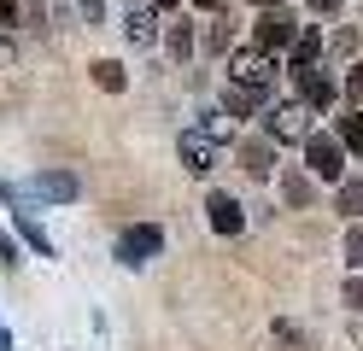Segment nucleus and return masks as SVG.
<instances>
[{"instance_id":"nucleus-1","label":"nucleus","mask_w":363,"mask_h":351,"mask_svg":"<svg viewBox=\"0 0 363 351\" xmlns=\"http://www.w3.org/2000/svg\"><path fill=\"white\" fill-rule=\"evenodd\" d=\"M299 158H305V176L311 182H328V187L346 182V164H352V152L334 140V129H311L299 140Z\"/></svg>"},{"instance_id":"nucleus-2","label":"nucleus","mask_w":363,"mask_h":351,"mask_svg":"<svg viewBox=\"0 0 363 351\" xmlns=\"http://www.w3.org/2000/svg\"><path fill=\"white\" fill-rule=\"evenodd\" d=\"M316 129V111L299 100V94H293V100H276L264 111V135L276 140V147H299V140Z\"/></svg>"},{"instance_id":"nucleus-3","label":"nucleus","mask_w":363,"mask_h":351,"mask_svg":"<svg viewBox=\"0 0 363 351\" xmlns=\"http://www.w3.org/2000/svg\"><path fill=\"white\" fill-rule=\"evenodd\" d=\"M299 30H305V23H299V12H293V6L258 12V18H252V47H258V53H269V59H287V47L299 41Z\"/></svg>"},{"instance_id":"nucleus-4","label":"nucleus","mask_w":363,"mask_h":351,"mask_svg":"<svg viewBox=\"0 0 363 351\" xmlns=\"http://www.w3.org/2000/svg\"><path fill=\"white\" fill-rule=\"evenodd\" d=\"M111 257H118L123 269H147L152 257H164V228L158 223H129L118 234V246H111Z\"/></svg>"},{"instance_id":"nucleus-5","label":"nucleus","mask_w":363,"mask_h":351,"mask_svg":"<svg viewBox=\"0 0 363 351\" xmlns=\"http://www.w3.org/2000/svg\"><path fill=\"white\" fill-rule=\"evenodd\" d=\"M328 59V30L323 23H305L299 30V41L287 47V59H281V70H287V82H299V77H311L316 65Z\"/></svg>"},{"instance_id":"nucleus-6","label":"nucleus","mask_w":363,"mask_h":351,"mask_svg":"<svg viewBox=\"0 0 363 351\" xmlns=\"http://www.w3.org/2000/svg\"><path fill=\"white\" fill-rule=\"evenodd\" d=\"M276 77H281V59L258 53L252 41L229 53V82H246V88H276Z\"/></svg>"},{"instance_id":"nucleus-7","label":"nucleus","mask_w":363,"mask_h":351,"mask_svg":"<svg viewBox=\"0 0 363 351\" xmlns=\"http://www.w3.org/2000/svg\"><path fill=\"white\" fill-rule=\"evenodd\" d=\"M235 158H240V170L252 182H276L281 176V158H276V140H269V135H246L235 147Z\"/></svg>"},{"instance_id":"nucleus-8","label":"nucleus","mask_w":363,"mask_h":351,"mask_svg":"<svg viewBox=\"0 0 363 351\" xmlns=\"http://www.w3.org/2000/svg\"><path fill=\"white\" fill-rule=\"evenodd\" d=\"M217 106H223V117H235V123H246V117H264L269 106H276V88H246V82H229Z\"/></svg>"},{"instance_id":"nucleus-9","label":"nucleus","mask_w":363,"mask_h":351,"mask_svg":"<svg viewBox=\"0 0 363 351\" xmlns=\"http://www.w3.org/2000/svg\"><path fill=\"white\" fill-rule=\"evenodd\" d=\"M206 223H211V234L235 240V234H246V205L235 194H223V187H211L206 194Z\"/></svg>"},{"instance_id":"nucleus-10","label":"nucleus","mask_w":363,"mask_h":351,"mask_svg":"<svg viewBox=\"0 0 363 351\" xmlns=\"http://www.w3.org/2000/svg\"><path fill=\"white\" fill-rule=\"evenodd\" d=\"M293 94H299V100H305L316 117L340 106V82H334V70H328V65H316L311 77H299V82H293Z\"/></svg>"},{"instance_id":"nucleus-11","label":"nucleus","mask_w":363,"mask_h":351,"mask_svg":"<svg viewBox=\"0 0 363 351\" xmlns=\"http://www.w3.org/2000/svg\"><path fill=\"white\" fill-rule=\"evenodd\" d=\"M217 140L211 135H199V129H188V135H182L176 140V158H182V170H188V176H211L217 170Z\"/></svg>"},{"instance_id":"nucleus-12","label":"nucleus","mask_w":363,"mask_h":351,"mask_svg":"<svg viewBox=\"0 0 363 351\" xmlns=\"http://www.w3.org/2000/svg\"><path fill=\"white\" fill-rule=\"evenodd\" d=\"M24 194H35V199H53V205H71L77 194H82V182L71 176V170H41Z\"/></svg>"},{"instance_id":"nucleus-13","label":"nucleus","mask_w":363,"mask_h":351,"mask_svg":"<svg viewBox=\"0 0 363 351\" xmlns=\"http://www.w3.org/2000/svg\"><path fill=\"white\" fill-rule=\"evenodd\" d=\"M6 199L18 205V211H12V217H18V228H24V240H30V246H35L41 257H53L59 246H53V234H48V228H41V223H35V211H24V194H18V182H6Z\"/></svg>"},{"instance_id":"nucleus-14","label":"nucleus","mask_w":363,"mask_h":351,"mask_svg":"<svg viewBox=\"0 0 363 351\" xmlns=\"http://www.w3.org/2000/svg\"><path fill=\"white\" fill-rule=\"evenodd\" d=\"M334 140H340L352 158H363V106H340V111H334Z\"/></svg>"},{"instance_id":"nucleus-15","label":"nucleus","mask_w":363,"mask_h":351,"mask_svg":"<svg viewBox=\"0 0 363 351\" xmlns=\"http://www.w3.org/2000/svg\"><path fill=\"white\" fill-rule=\"evenodd\" d=\"M164 47H170L176 65H188V59L199 53V30H194L188 18H176V23H164Z\"/></svg>"},{"instance_id":"nucleus-16","label":"nucleus","mask_w":363,"mask_h":351,"mask_svg":"<svg viewBox=\"0 0 363 351\" xmlns=\"http://www.w3.org/2000/svg\"><path fill=\"white\" fill-rule=\"evenodd\" d=\"M316 199V182L305 176V164H299V170H281V205L287 211H305Z\"/></svg>"},{"instance_id":"nucleus-17","label":"nucleus","mask_w":363,"mask_h":351,"mask_svg":"<svg viewBox=\"0 0 363 351\" xmlns=\"http://www.w3.org/2000/svg\"><path fill=\"white\" fill-rule=\"evenodd\" d=\"M123 35H129V47H152V41H158V12H152V6H129Z\"/></svg>"},{"instance_id":"nucleus-18","label":"nucleus","mask_w":363,"mask_h":351,"mask_svg":"<svg viewBox=\"0 0 363 351\" xmlns=\"http://www.w3.org/2000/svg\"><path fill=\"white\" fill-rule=\"evenodd\" d=\"M334 211L346 223H363V176H346V182L334 187Z\"/></svg>"},{"instance_id":"nucleus-19","label":"nucleus","mask_w":363,"mask_h":351,"mask_svg":"<svg viewBox=\"0 0 363 351\" xmlns=\"http://www.w3.org/2000/svg\"><path fill=\"white\" fill-rule=\"evenodd\" d=\"M88 77H94V88H106V94H123L129 88V70L118 59H94V65H88Z\"/></svg>"},{"instance_id":"nucleus-20","label":"nucleus","mask_w":363,"mask_h":351,"mask_svg":"<svg viewBox=\"0 0 363 351\" xmlns=\"http://www.w3.org/2000/svg\"><path fill=\"white\" fill-rule=\"evenodd\" d=\"M199 47H206V53H223V59H229V53H235V30H229L223 18H211L206 30H199Z\"/></svg>"},{"instance_id":"nucleus-21","label":"nucleus","mask_w":363,"mask_h":351,"mask_svg":"<svg viewBox=\"0 0 363 351\" xmlns=\"http://www.w3.org/2000/svg\"><path fill=\"white\" fill-rule=\"evenodd\" d=\"M340 257H346V275L363 269V223H346V234H340Z\"/></svg>"},{"instance_id":"nucleus-22","label":"nucleus","mask_w":363,"mask_h":351,"mask_svg":"<svg viewBox=\"0 0 363 351\" xmlns=\"http://www.w3.org/2000/svg\"><path fill=\"white\" fill-rule=\"evenodd\" d=\"M340 106H363V59H352V70L340 77Z\"/></svg>"},{"instance_id":"nucleus-23","label":"nucleus","mask_w":363,"mask_h":351,"mask_svg":"<svg viewBox=\"0 0 363 351\" xmlns=\"http://www.w3.org/2000/svg\"><path fill=\"white\" fill-rule=\"evenodd\" d=\"M328 59H357V30H334L328 35ZM323 59V65H328Z\"/></svg>"},{"instance_id":"nucleus-24","label":"nucleus","mask_w":363,"mask_h":351,"mask_svg":"<svg viewBox=\"0 0 363 351\" xmlns=\"http://www.w3.org/2000/svg\"><path fill=\"white\" fill-rule=\"evenodd\" d=\"M340 304H346L352 316H363V269H357V275H346V287H340Z\"/></svg>"},{"instance_id":"nucleus-25","label":"nucleus","mask_w":363,"mask_h":351,"mask_svg":"<svg viewBox=\"0 0 363 351\" xmlns=\"http://www.w3.org/2000/svg\"><path fill=\"white\" fill-rule=\"evenodd\" d=\"M340 6H346V0H305V12H311L316 23H328V18H340Z\"/></svg>"},{"instance_id":"nucleus-26","label":"nucleus","mask_w":363,"mask_h":351,"mask_svg":"<svg viewBox=\"0 0 363 351\" xmlns=\"http://www.w3.org/2000/svg\"><path fill=\"white\" fill-rule=\"evenodd\" d=\"M77 12H82L88 23H106V0H77Z\"/></svg>"},{"instance_id":"nucleus-27","label":"nucleus","mask_w":363,"mask_h":351,"mask_svg":"<svg viewBox=\"0 0 363 351\" xmlns=\"http://www.w3.org/2000/svg\"><path fill=\"white\" fill-rule=\"evenodd\" d=\"M276 340H281V345H293V351L305 345V334H299V328H293V322H276Z\"/></svg>"},{"instance_id":"nucleus-28","label":"nucleus","mask_w":363,"mask_h":351,"mask_svg":"<svg viewBox=\"0 0 363 351\" xmlns=\"http://www.w3.org/2000/svg\"><path fill=\"white\" fill-rule=\"evenodd\" d=\"M188 6H194V12H223L229 0H188Z\"/></svg>"},{"instance_id":"nucleus-29","label":"nucleus","mask_w":363,"mask_h":351,"mask_svg":"<svg viewBox=\"0 0 363 351\" xmlns=\"http://www.w3.org/2000/svg\"><path fill=\"white\" fill-rule=\"evenodd\" d=\"M0 23H18V0H0Z\"/></svg>"},{"instance_id":"nucleus-30","label":"nucleus","mask_w":363,"mask_h":351,"mask_svg":"<svg viewBox=\"0 0 363 351\" xmlns=\"http://www.w3.org/2000/svg\"><path fill=\"white\" fill-rule=\"evenodd\" d=\"M252 12H276V6H287V0H246Z\"/></svg>"},{"instance_id":"nucleus-31","label":"nucleus","mask_w":363,"mask_h":351,"mask_svg":"<svg viewBox=\"0 0 363 351\" xmlns=\"http://www.w3.org/2000/svg\"><path fill=\"white\" fill-rule=\"evenodd\" d=\"M147 6H152V12H176L182 0H147Z\"/></svg>"},{"instance_id":"nucleus-32","label":"nucleus","mask_w":363,"mask_h":351,"mask_svg":"<svg viewBox=\"0 0 363 351\" xmlns=\"http://www.w3.org/2000/svg\"><path fill=\"white\" fill-rule=\"evenodd\" d=\"M0 351H12V334H6V322H0Z\"/></svg>"},{"instance_id":"nucleus-33","label":"nucleus","mask_w":363,"mask_h":351,"mask_svg":"<svg viewBox=\"0 0 363 351\" xmlns=\"http://www.w3.org/2000/svg\"><path fill=\"white\" fill-rule=\"evenodd\" d=\"M357 12H363V6H357Z\"/></svg>"}]
</instances>
